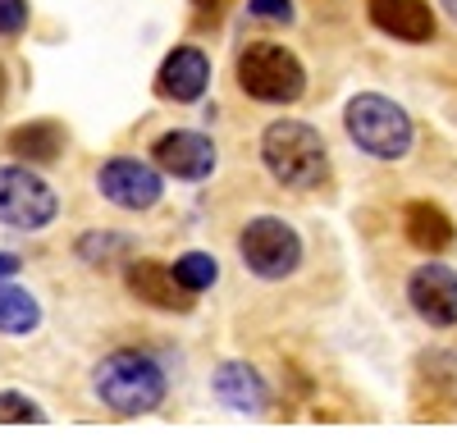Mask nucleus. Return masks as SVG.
Here are the masks:
<instances>
[{"instance_id":"obj_1","label":"nucleus","mask_w":457,"mask_h":443,"mask_svg":"<svg viewBox=\"0 0 457 443\" xmlns=\"http://www.w3.org/2000/svg\"><path fill=\"white\" fill-rule=\"evenodd\" d=\"M92 389L114 416H151L165 402L170 380L156 357H146L137 348H120L101 357V365L92 371Z\"/></svg>"},{"instance_id":"obj_2","label":"nucleus","mask_w":457,"mask_h":443,"mask_svg":"<svg viewBox=\"0 0 457 443\" xmlns=\"http://www.w3.org/2000/svg\"><path fill=\"white\" fill-rule=\"evenodd\" d=\"M261 160L275 174V183L293 193H316L329 178V146L325 137L302 119H275L261 133Z\"/></svg>"},{"instance_id":"obj_3","label":"nucleus","mask_w":457,"mask_h":443,"mask_svg":"<svg viewBox=\"0 0 457 443\" xmlns=\"http://www.w3.org/2000/svg\"><path fill=\"white\" fill-rule=\"evenodd\" d=\"M343 128L375 160H403L411 152V137H416L411 115L379 92H357L348 101V110H343Z\"/></svg>"},{"instance_id":"obj_4","label":"nucleus","mask_w":457,"mask_h":443,"mask_svg":"<svg viewBox=\"0 0 457 443\" xmlns=\"http://www.w3.org/2000/svg\"><path fill=\"white\" fill-rule=\"evenodd\" d=\"M238 87L261 105H293L307 92V69L297 64L293 51L275 42H256L238 55Z\"/></svg>"},{"instance_id":"obj_5","label":"nucleus","mask_w":457,"mask_h":443,"mask_svg":"<svg viewBox=\"0 0 457 443\" xmlns=\"http://www.w3.org/2000/svg\"><path fill=\"white\" fill-rule=\"evenodd\" d=\"M238 256L256 279H288L302 266V238H297L293 225H284V219L256 215L238 234Z\"/></svg>"},{"instance_id":"obj_6","label":"nucleus","mask_w":457,"mask_h":443,"mask_svg":"<svg viewBox=\"0 0 457 443\" xmlns=\"http://www.w3.org/2000/svg\"><path fill=\"white\" fill-rule=\"evenodd\" d=\"M60 215V197L55 188L32 174L28 165H0V225L10 229H46Z\"/></svg>"},{"instance_id":"obj_7","label":"nucleus","mask_w":457,"mask_h":443,"mask_svg":"<svg viewBox=\"0 0 457 443\" xmlns=\"http://www.w3.org/2000/svg\"><path fill=\"white\" fill-rule=\"evenodd\" d=\"M96 188L110 206L120 210H151L161 201L165 183H161V169L146 165L137 156H110L101 169H96Z\"/></svg>"},{"instance_id":"obj_8","label":"nucleus","mask_w":457,"mask_h":443,"mask_svg":"<svg viewBox=\"0 0 457 443\" xmlns=\"http://www.w3.org/2000/svg\"><path fill=\"white\" fill-rule=\"evenodd\" d=\"M407 302L430 329H453L457 324V270L426 261L407 279Z\"/></svg>"},{"instance_id":"obj_9","label":"nucleus","mask_w":457,"mask_h":443,"mask_svg":"<svg viewBox=\"0 0 457 443\" xmlns=\"http://www.w3.org/2000/svg\"><path fill=\"white\" fill-rule=\"evenodd\" d=\"M151 160L161 165V174H174L183 183H202L215 174V142L197 128H174V133L156 137Z\"/></svg>"},{"instance_id":"obj_10","label":"nucleus","mask_w":457,"mask_h":443,"mask_svg":"<svg viewBox=\"0 0 457 443\" xmlns=\"http://www.w3.org/2000/svg\"><path fill=\"white\" fill-rule=\"evenodd\" d=\"M206 87H211V60H206V51L174 46L165 55L161 73H156V92L165 101H174V105H193V101L206 96Z\"/></svg>"},{"instance_id":"obj_11","label":"nucleus","mask_w":457,"mask_h":443,"mask_svg":"<svg viewBox=\"0 0 457 443\" xmlns=\"http://www.w3.org/2000/svg\"><path fill=\"white\" fill-rule=\"evenodd\" d=\"M124 283L137 302L156 307V311H193V292H187L179 279H174V266H161V261H129L124 270Z\"/></svg>"},{"instance_id":"obj_12","label":"nucleus","mask_w":457,"mask_h":443,"mask_svg":"<svg viewBox=\"0 0 457 443\" xmlns=\"http://www.w3.org/2000/svg\"><path fill=\"white\" fill-rule=\"evenodd\" d=\"M211 389H215V398L224 402L228 412L261 416L265 407H270V389H265V380L252 371L247 361H220L215 375H211Z\"/></svg>"},{"instance_id":"obj_13","label":"nucleus","mask_w":457,"mask_h":443,"mask_svg":"<svg viewBox=\"0 0 457 443\" xmlns=\"http://www.w3.org/2000/svg\"><path fill=\"white\" fill-rule=\"evenodd\" d=\"M366 14L398 42H435V10L426 0H366Z\"/></svg>"},{"instance_id":"obj_14","label":"nucleus","mask_w":457,"mask_h":443,"mask_svg":"<svg viewBox=\"0 0 457 443\" xmlns=\"http://www.w3.org/2000/svg\"><path fill=\"white\" fill-rule=\"evenodd\" d=\"M403 234H407L411 247H421V251H430V256H435V251H448L453 238H457L448 210H439L435 201H411V206L403 210Z\"/></svg>"},{"instance_id":"obj_15","label":"nucleus","mask_w":457,"mask_h":443,"mask_svg":"<svg viewBox=\"0 0 457 443\" xmlns=\"http://www.w3.org/2000/svg\"><path fill=\"white\" fill-rule=\"evenodd\" d=\"M5 146H10L14 160L51 165V160H60V152H64V128H60L55 119H32V124H19V128L5 137Z\"/></svg>"},{"instance_id":"obj_16","label":"nucleus","mask_w":457,"mask_h":443,"mask_svg":"<svg viewBox=\"0 0 457 443\" xmlns=\"http://www.w3.org/2000/svg\"><path fill=\"white\" fill-rule=\"evenodd\" d=\"M37 324H42V307L32 292L0 283V334H32Z\"/></svg>"},{"instance_id":"obj_17","label":"nucleus","mask_w":457,"mask_h":443,"mask_svg":"<svg viewBox=\"0 0 457 443\" xmlns=\"http://www.w3.org/2000/svg\"><path fill=\"white\" fill-rule=\"evenodd\" d=\"M129 251H133V238H129V234L92 229V234L79 238V256H83V261H92V266H114V261H120V256H129Z\"/></svg>"},{"instance_id":"obj_18","label":"nucleus","mask_w":457,"mask_h":443,"mask_svg":"<svg viewBox=\"0 0 457 443\" xmlns=\"http://www.w3.org/2000/svg\"><path fill=\"white\" fill-rule=\"evenodd\" d=\"M174 279L193 292H206V288H215V279H220V266H215V256H206V251H183L179 261H174Z\"/></svg>"},{"instance_id":"obj_19","label":"nucleus","mask_w":457,"mask_h":443,"mask_svg":"<svg viewBox=\"0 0 457 443\" xmlns=\"http://www.w3.org/2000/svg\"><path fill=\"white\" fill-rule=\"evenodd\" d=\"M28 421H32V425H42L46 412L37 407L28 393H14V389L0 393V425H28Z\"/></svg>"},{"instance_id":"obj_20","label":"nucleus","mask_w":457,"mask_h":443,"mask_svg":"<svg viewBox=\"0 0 457 443\" xmlns=\"http://www.w3.org/2000/svg\"><path fill=\"white\" fill-rule=\"evenodd\" d=\"M28 23V0H0V37H14Z\"/></svg>"},{"instance_id":"obj_21","label":"nucleus","mask_w":457,"mask_h":443,"mask_svg":"<svg viewBox=\"0 0 457 443\" xmlns=\"http://www.w3.org/2000/svg\"><path fill=\"white\" fill-rule=\"evenodd\" d=\"M256 19H275V23H288L293 19V10H288V0H252L247 5Z\"/></svg>"},{"instance_id":"obj_22","label":"nucleus","mask_w":457,"mask_h":443,"mask_svg":"<svg viewBox=\"0 0 457 443\" xmlns=\"http://www.w3.org/2000/svg\"><path fill=\"white\" fill-rule=\"evenodd\" d=\"M19 275V256H10V251H0V283H10Z\"/></svg>"},{"instance_id":"obj_23","label":"nucleus","mask_w":457,"mask_h":443,"mask_svg":"<svg viewBox=\"0 0 457 443\" xmlns=\"http://www.w3.org/2000/svg\"><path fill=\"white\" fill-rule=\"evenodd\" d=\"M193 5H197V10H215V5H220V0H193Z\"/></svg>"},{"instance_id":"obj_24","label":"nucleus","mask_w":457,"mask_h":443,"mask_svg":"<svg viewBox=\"0 0 457 443\" xmlns=\"http://www.w3.org/2000/svg\"><path fill=\"white\" fill-rule=\"evenodd\" d=\"M439 5H444V10H448V14L457 19V0H439Z\"/></svg>"},{"instance_id":"obj_25","label":"nucleus","mask_w":457,"mask_h":443,"mask_svg":"<svg viewBox=\"0 0 457 443\" xmlns=\"http://www.w3.org/2000/svg\"><path fill=\"white\" fill-rule=\"evenodd\" d=\"M0 101H5V69H0Z\"/></svg>"}]
</instances>
